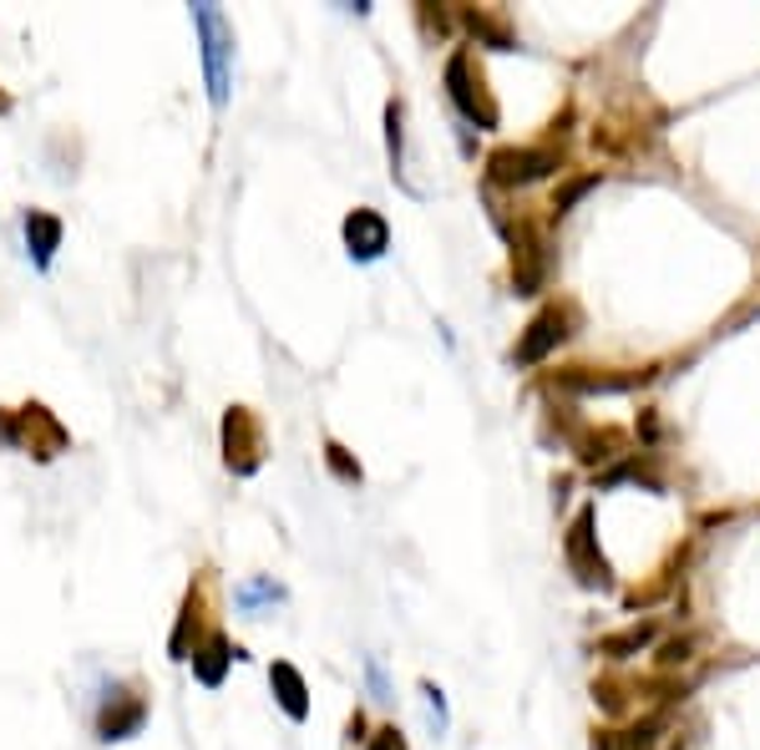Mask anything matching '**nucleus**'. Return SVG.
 I'll use <instances>...</instances> for the list:
<instances>
[{
  "label": "nucleus",
  "instance_id": "nucleus-1",
  "mask_svg": "<svg viewBox=\"0 0 760 750\" xmlns=\"http://www.w3.org/2000/svg\"><path fill=\"white\" fill-rule=\"evenodd\" d=\"M193 21H198V30H204L208 97H213V107H223V102H229V51H234V30H229L223 11H213V5H198Z\"/></svg>",
  "mask_w": 760,
  "mask_h": 750
},
{
  "label": "nucleus",
  "instance_id": "nucleus-2",
  "mask_svg": "<svg viewBox=\"0 0 760 750\" xmlns=\"http://www.w3.org/2000/svg\"><path fill=\"white\" fill-rule=\"evenodd\" d=\"M446 91H452V102L462 107V118L477 122V127H498V107L492 97L482 91V76H471V57L467 51H456L446 61Z\"/></svg>",
  "mask_w": 760,
  "mask_h": 750
},
{
  "label": "nucleus",
  "instance_id": "nucleus-3",
  "mask_svg": "<svg viewBox=\"0 0 760 750\" xmlns=\"http://www.w3.org/2000/svg\"><path fill=\"white\" fill-rule=\"evenodd\" d=\"M553 168H557V152H548V148H502V152H492V162H487L492 183H502V188H517V183L548 177Z\"/></svg>",
  "mask_w": 760,
  "mask_h": 750
},
{
  "label": "nucleus",
  "instance_id": "nucleus-4",
  "mask_svg": "<svg viewBox=\"0 0 760 750\" xmlns=\"http://www.w3.org/2000/svg\"><path fill=\"white\" fill-rule=\"evenodd\" d=\"M568 563L573 574H578V583H588V589H609V563H603V553H593V513H578V522H573L568 532Z\"/></svg>",
  "mask_w": 760,
  "mask_h": 750
},
{
  "label": "nucleus",
  "instance_id": "nucleus-5",
  "mask_svg": "<svg viewBox=\"0 0 760 750\" xmlns=\"http://www.w3.org/2000/svg\"><path fill=\"white\" fill-rule=\"evenodd\" d=\"M563 335H568V309H557V305H553V309H542L538 320L527 324V335L517 340L512 360H517V366H538L542 355L553 351V345H557Z\"/></svg>",
  "mask_w": 760,
  "mask_h": 750
},
{
  "label": "nucleus",
  "instance_id": "nucleus-6",
  "mask_svg": "<svg viewBox=\"0 0 760 750\" xmlns=\"http://www.w3.org/2000/svg\"><path fill=\"white\" fill-rule=\"evenodd\" d=\"M223 446H229V467L234 471L249 477L259 467V427H254V416L244 406H234V411L223 416Z\"/></svg>",
  "mask_w": 760,
  "mask_h": 750
},
{
  "label": "nucleus",
  "instance_id": "nucleus-7",
  "mask_svg": "<svg viewBox=\"0 0 760 750\" xmlns=\"http://www.w3.org/2000/svg\"><path fill=\"white\" fill-rule=\"evenodd\" d=\"M345 244H351L355 259H380V254H385V244H391V229H385V219H380V213H370V208H355L351 219H345Z\"/></svg>",
  "mask_w": 760,
  "mask_h": 750
},
{
  "label": "nucleus",
  "instance_id": "nucleus-8",
  "mask_svg": "<svg viewBox=\"0 0 760 750\" xmlns=\"http://www.w3.org/2000/svg\"><path fill=\"white\" fill-rule=\"evenodd\" d=\"M143 715H147L143 700H127V690H118L97 715V730H102V740H127L143 725Z\"/></svg>",
  "mask_w": 760,
  "mask_h": 750
},
{
  "label": "nucleus",
  "instance_id": "nucleus-9",
  "mask_svg": "<svg viewBox=\"0 0 760 750\" xmlns=\"http://www.w3.org/2000/svg\"><path fill=\"white\" fill-rule=\"evenodd\" d=\"M269 679H274V694H279V705H284V715L305 721V715H309V694H305V679H299V669H294V664H274V669H269Z\"/></svg>",
  "mask_w": 760,
  "mask_h": 750
},
{
  "label": "nucleus",
  "instance_id": "nucleus-10",
  "mask_svg": "<svg viewBox=\"0 0 760 750\" xmlns=\"http://www.w3.org/2000/svg\"><path fill=\"white\" fill-rule=\"evenodd\" d=\"M26 244L30 254H36V265H51V254L61 249V219H51V213H26Z\"/></svg>",
  "mask_w": 760,
  "mask_h": 750
},
{
  "label": "nucleus",
  "instance_id": "nucleus-11",
  "mask_svg": "<svg viewBox=\"0 0 760 750\" xmlns=\"http://www.w3.org/2000/svg\"><path fill=\"white\" fill-rule=\"evenodd\" d=\"M234 654H238V649H229V639H219V634H213V639L204 644V654H193V669H198V679H204V685H219Z\"/></svg>",
  "mask_w": 760,
  "mask_h": 750
},
{
  "label": "nucleus",
  "instance_id": "nucleus-12",
  "mask_svg": "<svg viewBox=\"0 0 760 750\" xmlns=\"http://www.w3.org/2000/svg\"><path fill=\"white\" fill-rule=\"evenodd\" d=\"M649 639H654V624H634V629H624V634H614V639H603V654H609V660H624V654H634V649H643L649 644Z\"/></svg>",
  "mask_w": 760,
  "mask_h": 750
},
{
  "label": "nucleus",
  "instance_id": "nucleus-13",
  "mask_svg": "<svg viewBox=\"0 0 760 750\" xmlns=\"http://www.w3.org/2000/svg\"><path fill=\"white\" fill-rule=\"evenodd\" d=\"M467 26L477 30V36H487V41H492V51H512V36L498 26V21H492V15H482V11H467Z\"/></svg>",
  "mask_w": 760,
  "mask_h": 750
},
{
  "label": "nucleus",
  "instance_id": "nucleus-14",
  "mask_svg": "<svg viewBox=\"0 0 760 750\" xmlns=\"http://www.w3.org/2000/svg\"><path fill=\"white\" fill-rule=\"evenodd\" d=\"M588 188H599V173H588V177H573L568 188H557V198H553V208H557V213H568V208H573V204H578V198H584V193H588Z\"/></svg>",
  "mask_w": 760,
  "mask_h": 750
},
{
  "label": "nucleus",
  "instance_id": "nucleus-15",
  "mask_svg": "<svg viewBox=\"0 0 760 750\" xmlns=\"http://www.w3.org/2000/svg\"><path fill=\"white\" fill-rule=\"evenodd\" d=\"M324 456H330V467H335V477H345V482H360V467H355L351 456H345V446H324Z\"/></svg>",
  "mask_w": 760,
  "mask_h": 750
},
{
  "label": "nucleus",
  "instance_id": "nucleus-16",
  "mask_svg": "<svg viewBox=\"0 0 760 750\" xmlns=\"http://www.w3.org/2000/svg\"><path fill=\"white\" fill-rule=\"evenodd\" d=\"M689 649H695L689 639H670V644L659 649V660H664V664H679V660H689Z\"/></svg>",
  "mask_w": 760,
  "mask_h": 750
},
{
  "label": "nucleus",
  "instance_id": "nucleus-17",
  "mask_svg": "<svg viewBox=\"0 0 760 750\" xmlns=\"http://www.w3.org/2000/svg\"><path fill=\"white\" fill-rule=\"evenodd\" d=\"M426 705H431V721H437V730H441V725H446V705H441V690H437V685H426Z\"/></svg>",
  "mask_w": 760,
  "mask_h": 750
},
{
  "label": "nucleus",
  "instance_id": "nucleus-18",
  "mask_svg": "<svg viewBox=\"0 0 760 750\" xmlns=\"http://www.w3.org/2000/svg\"><path fill=\"white\" fill-rule=\"evenodd\" d=\"M370 750H406V740H401V730H376Z\"/></svg>",
  "mask_w": 760,
  "mask_h": 750
}]
</instances>
